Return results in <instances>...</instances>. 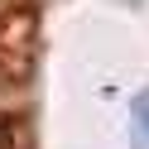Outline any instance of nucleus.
<instances>
[{
    "label": "nucleus",
    "instance_id": "obj_1",
    "mask_svg": "<svg viewBox=\"0 0 149 149\" xmlns=\"http://www.w3.org/2000/svg\"><path fill=\"white\" fill-rule=\"evenodd\" d=\"M130 144L149 149V91H139L135 106H130Z\"/></svg>",
    "mask_w": 149,
    "mask_h": 149
}]
</instances>
